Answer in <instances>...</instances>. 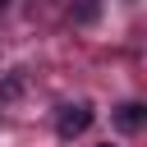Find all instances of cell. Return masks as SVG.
<instances>
[{
    "label": "cell",
    "mask_w": 147,
    "mask_h": 147,
    "mask_svg": "<svg viewBox=\"0 0 147 147\" xmlns=\"http://www.w3.org/2000/svg\"><path fill=\"white\" fill-rule=\"evenodd\" d=\"M142 115H147L142 101H124V106L115 110V124H119L124 133H138V129H142Z\"/></svg>",
    "instance_id": "cell-2"
},
{
    "label": "cell",
    "mask_w": 147,
    "mask_h": 147,
    "mask_svg": "<svg viewBox=\"0 0 147 147\" xmlns=\"http://www.w3.org/2000/svg\"><path fill=\"white\" fill-rule=\"evenodd\" d=\"M101 147H110V142H101Z\"/></svg>",
    "instance_id": "cell-3"
},
{
    "label": "cell",
    "mask_w": 147,
    "mask_h": 147,
    "mask_svg": "<svg viewBox=\"0 0 147 147\" xmlns=\"http://www.w3.org/2000/svg\"><path fill=\"white\" fill-rule=\"evenodd\" d=\"M87 124H92V106H87V101H74V106H64V110H60V119H55V133L69 142V138L87 133Z\"/></svg>",
    "instance_id": "cell-1"
}]
</instances>
